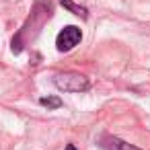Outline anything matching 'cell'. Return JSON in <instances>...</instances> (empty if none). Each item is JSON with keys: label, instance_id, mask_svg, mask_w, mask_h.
Returning a JSON list of instances; mask_svg holds the SVG:
<instances>
[{"label": "cell", "instance_id": "1", "mask_svg": "<svg viewBox=\"0 0 150 150\" xmlns=\"http://www.w3.org/2000/svg\"><path fill=\"white\" fill-rule=\"evenodd\" d=\"M54 84H56V88H60L64 93H84L91 88L88 78L78 72H60L54 76Z\"/></svg>", "mask_w": 150, "mask_h": 150}, {"label": "cell", "instance_id": "2", "mask_svg": "<svg viewBox=\"0 0 150 150\" xmlns=\"http://www.w3.org/2000/svg\"><path fill=\"white\" fill-rule=\"evenodd\" d=\"M80 39H82V31L76 25H68V27H64L58 33V37H56V50L58 52H70V50H74L80 43Z\"/></svg>", "mask_w": 150, "mask_h": 150}, {"label": "cell", "instance_id": "3", "mask_svg": "<svg viewBox=\"0 0 150 150\" xmlns=\"http://www.w3.org/2000/svg\"><path fill=\"white\" fill-rule=\"evenodd\" d=\"M103 146L109 148V150H140L138 146H132V144H127V142H123V140H119L115 136L103 138Z\"/></svg>", "mask_w": 150, "mask_h": 150}, {"label": "cell", "instance_id": "4", "mask_svg": "<svg viewBox=\"0 0 150 150\" xmlns=\"http://www.w3.org/2000/svg\"><path fill=\"white\" fill-rule=\"evenodd\" d=\"M60 4H62L66 11H70L72 15L80 17V19H86V17H88V11H86V6H82V4H76V2H72V0H62Z\"/></svg>", "mask_w": 150, "mask_h": 150}, {"label": "cell", "instance_id": "5", "mask_svg": "<svg viewBox=\"0 0 150 150\" xmlns=\"http://www.w3.org/2000/svg\"><path fill=\"white\" fill-rule=\"evenodd\" d=\"M39 105H43L47 109H60L62 107V99L60 97H41L39 99Z\"/></svg>", "mask_w": 150, "mask_h": 150}, {"label": "cell", "instance_id": "6", "mask_svg": "<svg viewBox=\"0 0 150 150\" xmlns=\"http://www.w3.org/2000/svg\"><path fill=\"white\" fill-rule=\"evenodd\" d=\"M64 150H76V146H74V144H68V146H66Z\"/></svg>", "mask_w": 150, "mask_h": 150}]
</instances>
